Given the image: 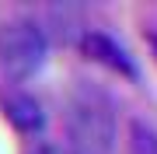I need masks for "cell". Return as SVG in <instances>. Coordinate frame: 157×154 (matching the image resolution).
<instances>
[{
  "label": "cell",
  "instance_id": "obj_1",
  "mask_svg": "<svg viewBox=\"0 0 157 154\" xmlns=\"http://www.w3.org/2000/svg\"><path fill=\"white\" fill-rule=\"evenodd\" d=\"M67 147L73 154H112L115 102L94 84H77L67 98Z\"/></svg>",
  "mask_w": 157,
  "mask_h": 154
},
{
  "label": "cell",
  "instance_id": "obj_2",
  "mask_svg": "<svg viewBox=\"0 0 157 154\" xmlns=\"http://www.w3.org/2000/svg\"><path fill=\"white\" fill-rule=\"evenodd\" d=\"M49 56V39L32 18H14L0 28V70L11 81H28Z\"/></svg>",
  "mask_w": 157,
  "mask_h": 154
},
{
  "label": "cell",
  "instance_id": "obj_3",
  "mask_svg": "<svg viewBox=\"0 0 157 154\" xmlns=\"http://www.w3.org/2000/svg\"><path fill=\"white\" fill-rule=\"evenodd\" d=\"M80 49L87 53V60H94V63H101V67H108V70H115V74L129 77V81L140 77V70H136L133 56L126 53V46H119L112 35H105V32H91L87 28L84 35H80Z\"/></svg>",
  "mask_w": 157,
  "mask_h": 154
},
{
  "label": "cell",
  "instance_id": "obj_4",
  "mask_svg": "<svg viewBox=\"0 0 157 154\" xmlns=\"http://www.w3.org/2000/svg\"><path fill=\"white\" fill-rule=\"evenodd\" d=\"M4 116L17 133H42L45 126V112L32 95H11L4 102Z\"/></svg>",
  "mask_w": 157,
  "mask_h": 154
},
{
  "label": "cell",
  "instance_id": "obj_5",
  "mask_svg": "<svg viewBox=\"0 0 157 154\" xmlns=\"http://www.w3.org/2000/svg\"><path fill=\"white\" fill-rule=\"evenodd\" d=\"M129 154H157V130L147 119L129 123Z\"/></svg>",
  "mask_w": 157,
  "mask_h": 154
},
{
  "label": "cell",
  "instance_id": "obj_6",
  "mask_svg": "<svg viewBox=\"0 0 157 154\" xmlns=\"http://www.w3.org/2000/svg\"><path fill=\"white\" fill-rule=\"evenodd\" d=\"M32 154H73L70 147H63V144H39Z\"/></svg>",
  "mask_w": 157,
  "mask_h": 154
},
{
  "label": "cell",
  "instance_id": "obj_7",
  "mask_svg": "<svg viewBox=\"0 0 157 154\" xmlns=\"http://www.w3.org/2000/svg\"><path fill=\"white\" fill-rule=\"evenodd\" d=\"M150 49H154V56H157V32H150Z\"/></svg>",
  "mask_w": 157,
  "mask_h": 154
}]
</instances>
